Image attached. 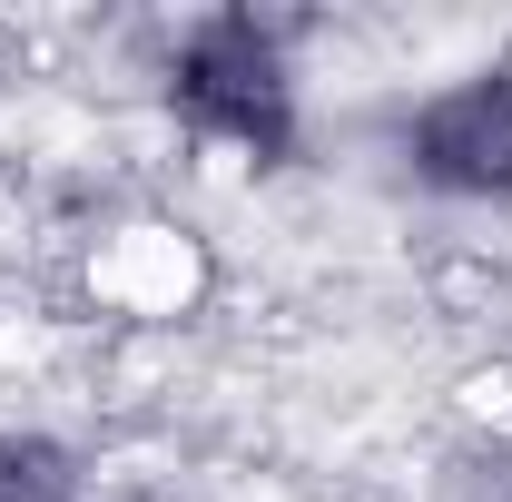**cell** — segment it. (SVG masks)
I'll return each instance as SVG.
<instances>
[{
    "instance_id": "obj_2",
    "label": "cell",
    "mask_w": 512,
    "mask_h": 502,
    "mask_svg": "<svg viewBox=\"0 0 512 502\" xmlns=\"http://www.w3.org/2000/svg\"><path fill=\"white\" fill-rule=\"evenodd\" d=\"M197 296H207V247H197L188 227L138 217V227H109L89 247V306L119 315V325H168Z\"/></svg>"
},
{
    "instance_id": "obj_1",
    "label": "cell",
    "mask_w": 512,
    "mask_h": 502,
    "mask_svg": "<svg viewBox=\"0 0 512 502\" xmlns=\"http://www.w3.org/2000/svg\"><path fill=\"white\" fill-rule=\"evenodd\" d=\"M414 178L444 197H512V69H473L404 119Z\"/></svg>"
}]
</instances>
